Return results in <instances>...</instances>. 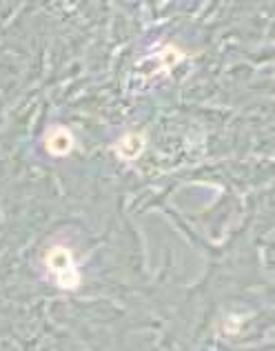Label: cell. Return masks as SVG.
I'll use <instances>...</instances> for the list:
<instances>
[{"instance_id":"obj_1","label":"cell","mask_w":275,"mask_h":351,"mask_svg":"<svg viewBox=\"0 0 275 351\" xmlns=\"http://www.w3.org/2000/svg\"><path fill=\"white\" fill-rule=\"evenodd\" d=\"M47 269L53 274L58 287L62 289H76L80 285V271L76 263H73V256L67 247H53L47 254Z\"/></svg>"},{"instance_id":"obj_2","label":"cell","mask_w":275,"mask_h":351,"mask_svg":"<svg viewBox=\"0 0 275 351\" xmlns=\"http://www.w3.org/2000/svg\"><path fill=\"white\" fill-rule=\"evenodd\" d=\"M73 147V136L65 127H53L47 134V149L53 156H65Z\"/></svg>"},{"instance_id":"obj_3","label":"cell","mask_w":275,"mask_h":351,"mask_svg":"<svg viewBox=\"0 0 275 351\" xmlns=\"http://www.w3.org/2000/svg\"><path fill=\"white\" fill-rule=\"evenodd\" d=\"M144 149V138L138 134H127L125 138H120V143L116 145V152L122 156L125 160H133L142 154Z\"/></svg>"}]
</instances>
